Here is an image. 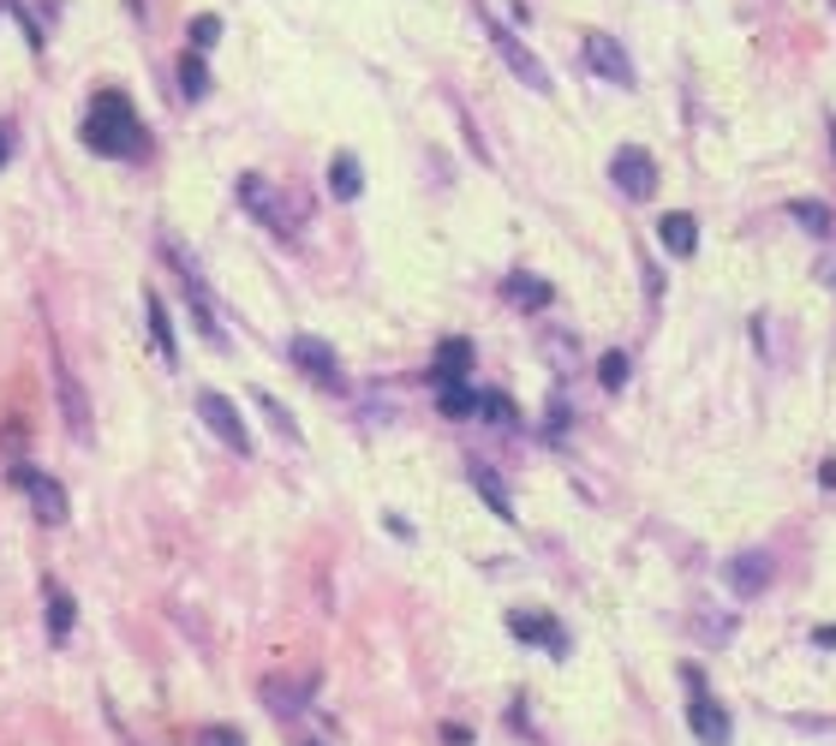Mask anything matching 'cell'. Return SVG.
Wrapping results in <instances>:
<instances>
[{
	"mask_svg": "<svg viewBox=\"0 0 836 746\" xmlns=\"http://www.w3.org/2000/svg\"><path fill=\"white\" fill-rule=\"evenodd\" d=\"M813 639H818V646H836V627H818Z\"/></svg>",
	"mask_w": 836,
	"mask_h": 746,
	"instance_id": "33",
	"label": "cell"
},
{
	"mask_svg": "<svg viewBox=\"0 0 836 746\" xmlns=\"http://www.w3.org/2000/svg\"><path fill=\"white\" fill-rule=\"evenodd\" d=\"M818 484H825V490H836V460H825V472H818Z\"/></svg>",
	"mask_w": 836,
	"mask_h": 746,
	"instance_id": "32",
	"label": "cell"
},
{
	"mask_svg": "<svg viewBox=\"0 0 836 746\" xmlns=\"http://www.w3.org/2000/svg\"><path fill=\"white\" fill-rule=\"evenodd\" d=\"M657 239H664L669 257H694L699 252V222L687 210H669L664 222H657Z\"/></svg>",
	"mask_w": 836,
	"mask_h": 746,
	"instance_id": "15",
	"label": "cell"
},
{
	"mask_svg": "<svg viewBox=\"0 0 836 746\" xmlns=\"http://www.w3.org/2000/svg\"><path fill=\"white\" fill-rule=\"evenodd\" d=\"M72 621H78V604H72V592L49 585V639H54V646H66V639H72Z\"/></svg>",
	"mask_w": 836,
	"mask_h": 746,
	"instance_id": "19",
	"label": "cell"
},
{
	"mask_svg": "<svg viewBox=\"0 0 836 746\" xmlns=\"http://www.w3.org/2000/svg\"><path fill=\"white\" fill-rule=\"evenodd\" d=\"M317 693V675H299V681H263V705H269L275 716H299L305 705H311Z\"/></svg>",
	"mask_w": 836,
	"mask_h": 746,
	"instance_id": "13",
	"label": "cell"
},
{
	"mask_svg": "<svg viewBox=\"0 0 836 746\" xmlns=\"http://www.w3.org/2000/svg\"><path fill=\"white\" fill-rule=\"evenodd\" d=\"M585 66H592L604 84H615V90H634V61H627V49L615 36H604V31L585 36Z\"/></svg>",
	"mask_w": 836,
	"mask_h": 746,
	"instance_id": "8",
	"label": "cell"
},
{
	"mask_svg": "<svg viewBox=\"0 0 836 746\" xmlns=\"http://www.w3.org/2000/svg\"><path fill=\"white\" fill-rule=\"evenodd\" d=\"M681 686H687V693H706V669L681 663Z\"/></svg>",
	"mask_w": 836,
	"mask_h": 746,
	"instance_id": "31",
	"label": "cell"
},
{
	"mask_svg": "<svg viewBox=\"0 0 836 746\" xmlns=\"http://www.w3.org/2000/svg\"><path fill=\"white\" fill-rule=\"evenodd\" d=\"M544 430H550V436H568V406H562V401L544 413Z\"/></svg>",
	"mask_w": 836,
	"mask_h": 746,
	"instance_id": "29",
	"label": "cell"
},
{
	"mask_svg": "<svg viewBox=\"0 0 836 746\" xmlns=\"http://www.w3.org/2000/svg\"><path fill=\"white\" fill-rule=\"evenodd\" d=\"M257 406H263V418H269V424H275V430H282V436H287V443H293V436H299V424H293V418H287V406H282V401H269V394H257Z\"/></svg>",
	"mask_w": 836,
	"mask_h": 746,
	"instance_id": "26",
	"label": "cell"
},
{
	"mask_svg": "<svg viewBox=\"0 0 836 746\" xmlns=\"http://www.w3.org/2000/svg\"><path fill=\"white\" fill-rule=\"evenodd\" d=\"M287 353H293V364H299L311 383H322V388H347V383H341V359H335V347L322 341V334H293Z\"/></svg>",
	"mask_w": 836,
	"mask_h": 746,
	"instance_id": "7",
	"label": "cell"
},
{
	"mask_svg": "<svg viewBox=\"0 0 836 746\" xmlns=\"http://www.w3.org/2000/svg\"><path fill=\"white\" fill-rule=\"evenodd\" d=\"M198 746H245V740L233 735V728H203V735H198Z\"/></svg>",
	"mask_w": 836,
	"mask_h": 746,
	"instance_id": "28",
	"label": "cell"
},
{
	"mask_svg": "<svg viewBox=\"0 0 836 746\" xmlns=\"http://www.w3.org/2000/svg\"><path fill=\"white\" fill-rule=\"evenodd\" d=\"M610 180L622 198H652L657 192V162L645 156V143H622V150L610 156Z\"/></svg>",
	"mask_w": 836,
	"mask_h": 746,
	"instance_id": "5",
	"label": "cell"
},
{
	"mask_svg": "<svg viewBox=\"0 0 836 746\" xmlns=\"http://www.w3.org/2000/svg\"><path fill=\"white\" fill-rule=\"evenodd\" d=\"M240 203H245V215H257V222L275 233V239L299 245V222H293V215L282 210V192H275L269 180H257V173H240Z\"/></svg>",
	"mask_w": 836,
	"mask_h": 746,
	"instance_id": "3",
	"label": "cell"
},
{
	"mask_svg": "<svg viewBox=\"0 0 836 746\" xmlns=\"http://www.w3.org/2000/svg\"><path fill=\"white\" fill-rule=\"evenodd\" d=\"M215 36H222V19H215V12H203V19H192V49H198V54L210 49Z\"/></svg>",
	"mask_w": 836,
	"mask_h": 746,
	"instance_id": "27",
	"label": "cell"
},
{
	"mask_svg": "<svg viewBox=\"0 0 836 746\" xmlns=\"http://www.w3.org/2000/svg\"><path fill=\"white\" fill-rule=\"evenodd\" d=\"M84 143H91V156H114V162H144L150 156V131H144L126 90H96L91 114H84Z\"/></svg>",
	"mask_w": 836,
	"mask_h": 746,
	"instance_id": "1",
	"label": "cell"
},
{
	"mask_svg": "<svg viewBox=\"0 0 836 746\" xmlns=\"http://www.w3.org/2000/svg\"><path fill=\"white\" fill-rule=\"evenodd\" d=\"M144 317H150V341H156V353L168 359V364H180V347H173V323H168V305H161L156 292L144 299Z\"/></svg>",
	"mask_w": 836,
	"mask_h": 746,
	"instance_id": "18",
	"label": "cell"
},
{
	"mask_svg": "<svg viewBox=\"0 0 836 746\" xmlns=\"http://www.w3.org/2000/svg\"><path fill=\"white\" fill-rule=\"evenodd\" d=\"M473 490H478L484 502H490V508H496V514H502L508 525H515V502L502 495V484H496V472H490V466H473Z\"/></svg>",
	"mask_w": 836,
	"mask_h": 746,
	"instance_id": "23",
	"label": "cell"
},
{
	"mask_svg": "<svg viewBox=\"0 0 836 746\" xmlns=\"http://www.w3.org/2000/svg\"><path fill=\"white\" fill-rule=\"evenodd\" d=\"M502 299L515 305V311H544V305H550V281H544V275L515 269V275L502 281Z\"/></svg>",
	"mask_w": 836,
	"mask_h": 746,
	"instance_id": "16",
	"label": "cell"
},
{
	"mask_svg": "<svg viewBox=\"0 0 836 746\" xmlns=\"http://www.w3.org/2000/svg\"><path fill=\"white\" fill-rule=\"evenodd\" d=\"M687 728H694L699 746H729L736 740V723H729V711L717 705L711 693H687Z\"/></svg>",
	"mask_w": 836,
	"mask_h": 746,
	"instance_id": "9",
	"label": "cell"
},
{
	"mask_svg": "<svg viewBox=\"0 0 836 746\" xmlns=\"http://www.w3.org/2000/svg\"><path fill=\"white\" fill-rule=\"evenodd\" d=\"M329 192L341 198V203H353V198L364 192V168H359V156H353V150H341V156L329 162Z\"/></svg>",
	"mask_w": 836,
	"mask_h": 746,
	"instance_id": "17",
	"label": "cell"
},
{
	"mask_svg": "<svg viewBox=\"0 0 836 746\" xmlns=\"http://www.w3.org/2000/svg\"><path fill=\"white\" fill-rule=\"evenodd\" d=\"M54 394H61V406H66V424H72V436H78V443H91V401H84L78 376H72L61 359H54Z\"/></svg>",
	"mask_w": 836,
	"mask_h": 746,
	"instance_id": "11",
	"label": "cell"
},
{
	"mask_svg": "<svg viewBox=\"0 0 836 746\" xmlns=\"http://www.w3.org/2000/svg\"><path fill=\"white\" fill-rule=\"evenodd\" d=\"M466 371H473V341H461V334H448L443 347H436V364H431V383H466Z\"/></svg>",
	"mask_w": 836,
	"mask_h": 746,
	"instance_id": "14",
	"label": "cell"
},
{
	"mask_svg": "<svg viewBox=\"0 0 836 746\" xmlns=\"http://www.w3.org/2000/svg\"><path fill=\"white\" fill-rule=\"evenodd\" d=\"M436 406H443L448 418H473L478 413V394H473V383H443V388H436Z\"/></svg>",
	"mask_w": 836,
	"mask_h": 746,
	"instance_id": "22",
	"label": "cell"
},
{
	"mask_svg": "<svg viewBox=\"0 0 836 746\" xmlns=\"http://www.w3.org/2000/svg\"><path fill=\"white\" fill-rule=\"evenodd\" d=\"M478 19H484V36H490V49L502 54V66L515 72V78L526 84V90H538V96H555V78H550V66L538 61V54L526 49V42H520L515 31H508L502 19H490V12H478Z\"/></svg>",
	"mask_w": 836,
	"mask_h": 746,
	"instance_id": "2",
	"label": "cell"
},
{
	"mask_svg": "<svg viewBox=\"0 0 836 746\" xmlns=\"http://www.w3.org/2000/svg\"><path fill=\"white\" fill-rule=\"evenodd\" d=\"M627 371H634L627 353H604V359H597V383H604V388H627Z\"/></svg>",
	"mask_w": 836,
	"mask_h": 746,
	"instance_id": "24",
	"label": "cell"
},
{
	"mask_svg": "<svg viewBox=\"0 0 836 746\" xmlns=\"http://www.w3.org/2000/svg\"><path fill=\"white\" fill-rule=\"evenodd\" d=\"M508 633L526 639V646H544V651H555V657L568 651V633H562V627H555L550 616H532V609H515V616H508Z\"/></svg>",
	"mask_w": 836,
	"mask_h": 746,
	"instance_id": "12",
	"label": "cell"
},
{
	"mask_svg": "<svg viewBox=\"0 0 836 746\" xmlns=\"http://www.w3.org/2000/svg\"><path fill=\"white\" fill-rule=\"evenodd\" d=\"M723 579H729V592H736V597H759V592H765V585H771V555H765V550L729 555Z\"/></svg>",
	"mask_w": 836,
	"mask_h": 746,
	"instance_id": "10",
	"label": "cell"
},
{
	"mask_svg": "<svg viewBox=\"0 0 836 746\" xmlns=\"http://www.w3.org/2000/svg\"><path fill=\"white\" fill-rule=\"evenodd\" d=\"M830 143H836V126H830Z\"/></svg>",
	"mask_w": 836,
	"mask_h": 746,
	"instance_id": "34",
	"label": "cell"
},
{
	"mask_svg": "<svg viewBox=\"0 0 836 746\" xmlns=\"http://www.w3.org/2000/svg\"><path fill=\"white\" fill-rule=\"evenodd\" d=\"M478 413L490 424H515V401L508 394H478Z\"/></svg>",
	"mask_w": 836,
	"mask_h": 746,
	"instance_id": "25",
	"label": "cell"
},
{
	"mask_svg": "<svg viewBox=\"0 0 836 746\" xmlns=\"http://www.w3.org/2000/svg\"><path fill=\"white\" fill-rule=\"evenodd\" d=\"M12 143H19V131H12V120H0V168L12 162Z\"/></svg>",
	"mask_w": 836,
	"mask_h": 746,
	"instance_id": "30",
	"label": "cell"
},
{
	"mask_svg": "<svg viewBox=\"0 0 836 746\" xmlns=\"http://www.w3.org/2000/svg\"><path fill=\"white\" fill-rule=\"evenodd\" d=\"M12 484H19L24 495H31V514H36V525H66V514H72V502H66V490H61V478H49V472H36V466H19V472H12Z\"/></svg>",
	"mask_w": 836,
	"mask_h": 746,
	"instance_id": "4",
	"label": "cell"
},
{
	"mask_svg": "<svg viewBox=\"0 0 836 746\" xmlns=\"http://www.w3.org/2000/svg\"><path fill=\"white\" fill-rule=\"evenodd\" d=\"M789 222H801L813 239H830V233H836V215L825 210V203H813V198H795V203H789Z\"/></svg>",
	"mask_w": 836,
	"mask_h": 746,
	"instance_id": "20",
	"label": "cell"
},
{
	"mask_svg": "<svg viewBox=\"0 0 836 746\" xmlns=\"http://www.w3.org/2000/svg\"><path fill=\"white\" fill-rule=\"evenodd\" d=\"M180 96H186V102H203V96H210V66H203L198 49L180 61Z\"/></svg>",
	"mask_w": 836,
	"mask_h": 746,
	"instance_id": "21",
	"label": "cell"
},
{
	"mask_svg": "<svg viewBox=\"0 0 836 746\" xmlns=\"http://www.w3.org/2000/svg\"><path fill=\"white\" fill-rule=\"evenodd\" d=\"M198 418L210 424L215 436L233 448V455H252V430H245V418H240V406L227 401V394H215V388H203L198 394Z\"/></svg>",
	"mask_w": 836,
	"mask_h": 746,
	"instance_id": "6",
	"label": "cell"
}]
</instances>
